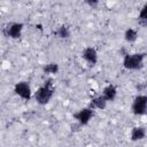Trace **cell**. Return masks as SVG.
Wrapping results in <instances>:
<instances>
[{
	"label": "cell",
	"instance_id": "obj_1",
	"mask_svg": "<svg viewBox=\"0 0 147 147\" xmlns=\"http://www.w3.org/2000/svg\"><path fill=\"white\" fill-rule=\"evenodd\" d=\"M54 90L52 87V80L45 82V85L40 86L36 92H34V99L39 105H46L51 101L53 96Z\"/></svg>",
	"mask_w": 147,
	"mask_h": 147
},
{
	"label": "cell",
	"instance_id": "obj_2",
	"mask_svg": "<svg viewBox=\"0 0 147 147\" xmlns=\"http://www.w3.org/2000/svg\"><path fill=\"white\" fill-rule=\"evenodd\" d=\"M144 59H145V54H142V53L126 54L123 59V65L125 69L137 70V69H140L142 67Z\"/></svg>",
	"mask_w": 147,
	"mask_h": 147
},
{
	"label": "cell",
	"instance_id": "obj_3",
	"mask_svg": "<svg viewBox=\"0 0 147 147\" xmlns=\"http://www.w3.org/2000/svg\"><path fill=\"white\" fill-rule=\"evenodd\" d=\"M147 110V95H138L132 102V113L134 115H142Z\"/></svg>",
	"mask_w": 147,
	"mask_h": 147
},
{
	"label": "cell",
	"instance_id": "obj_4",
	"mask_svg": "<svg viewBox=\"0 0 147 147\" xmlns=\"http://www.w3.org/2000/svg\"><path fill=\"white\" fill-rule=\"evenodd\" d=\"M14 92L24 100H30V98H31V88H30L29 83H26V82L16 83L14 86Z\"/></svg>",
	"mask_w": 147,
	"mask_h": 147
},
{
	"label": "cell",
	"instance_id": "obj_5",
	"mask_svg": "<svg viewBox=\"0 0 147 147\" xmlns=\"http://www.w3.org/2000/svg\"><path fill=\"white\" fill-rule=\"evenodd\" d=\"M93 115H94V113H93L92 108H83L79 111H77L74 115V117L77 121V123H79L80 125H86L91 121Z\"/></svg>",
	"mask_w": 147,
	"mask_h": 147
},
{
	"label": "cell",
	"instance_id": "obj_6",
	"mask_svg": "<svg viewBox=\"0 0 147 147\" xmlns=\"http://www.w3.org/2000/svg\"><path fill=\"white\" fill-rule=\"evenodd\" d=\"M82 57L90 65H94L98 62V53H96L95 48H93V47H86L82 53Z\"/></svg>",
	"mask_w": 147,
	"mask_h": 147
},
{
	"label": "cell",
	"instance_id": "obj_7",
	"mask_svg": "<svg viewBox=\"0 0 147 147\" xmlns=\"http://www.w3.org/2000/svg\"><path fill=\"white\" fill-rule=\"evenodd\" d=\"M22 30H23V24L22 23H18V22H15V23H11L7 26L6 31H7V36L13 38V39H17L21 37L22 34Z\"/></svg>",
	"mask_w": 147,
	"mask_h": 147
},
{
	"label": "cell",
	"instance_id": "obj_8",
	"mask_svg": "<svg viewBox=\"0 0 147 147\" xmlns=\"http://www.w3.org/2000/svg\"><path fill=\"white\" fill-rule=\"evenodd\" d=\"M116 94H117V90L114 85H107L102 91V96L107 100V102L113 101L116 98Z\"/></svg>",
	"mask_w": 147,
	"mask_h": 147
},
{
	"label": "cell",
	"instance_id": "obj_9",
	"mask_svg": "<svg viewBox=\"0 0 147 147\" xmlns=\"http://www.w3.org/2000/svg\"><path fill=\"white\" fill-rule=\"evenodd\" d=\"M107 106V100L102 96V95H99V96H95L91 100V103H90V108L94 109V108H98V109H105Z\"/></svg>",
	"mask_w": 147,
	"mask_h": 147
},
{
	"label": "cell",
	"instance_id": "obj_10",
	"mask_svg": "<svg viewBox=\"0 0 147 147\" xmlns=\"http://www.w3.org/2000/svg\"><path fill=\"white\" fill-rule=\"evenodd\" d=\"M145 136H146V130L142 126H136L131 131V140L132 141L141 140L145 138Z\"/></svg>",
	"mask_w": 147,
	"mask_h": 147
},
{
	"label": "cell",
	"instance_id": "obj_11",
	"mask_svg": "<svg viewBox=\"0 0 147 147\" xmlns=\"http://www.w3.org/2000/svg\"><path fill=\"white\" fill-rule=\"evenodd\" d=\"M138 38V31L136 29H132V28H129L125 33H124V39L127 41V42H133L136 41Z\"/></svg>",
	"mask_w": 147,
	"mask_h": 147
},
{
	"label": "cell",
	"instance_id": "obj_12",
	"mask_svg": "<svg viewBox=\"0 0 147 147\" xmlns=\"http://www.w3.org/2000/svg\"><path fill=\"white\" fill-rule=\"evenodd\" d=\"M42 71H44V74H46V75H53V74H56V72L59 71V64H57V63H54V62H52V63H47L46 65H44Z\"/></svg>",
	"mask_w": 147,
	"mask_h": 147
},
{
	"label": "cell",
	"instance_id": "obj_13",
	"mask_svg": "<svg viewBox=\"0 0 147 147\" xmlns=\"http://www.w3.org/2000/svg\"><path fill=\"white\" fill-rule=\"evenodd\" d=\"M56 36H57L59 38L65 39V38H68V37L70 36V31H69V29H68L65 25H61V26L56 30Z\"/></svg>",
	"mask_w": 147,
	"mask_h": 147
},
{
	"label": "cell",
	"instance_id": "obj_14",
	"mask_svg": "<svg viewBox=\"0 0 147 147\" xmlns=\"http://www.w3.org/2000/svg\"><path fill=\"white\" fill-rule=\"evenodd\" d=\"M138 20H139L140 24H142V25H146L147 24V3H145L144 7L140 9Z\"/></svg>",
	"mask_w": 147,
	"mask_h": 147
},
{
	"label": "cell",
	"instance_id": "obj_15",
	"mask_svg": "<svg viewBox=\"0 0 147 147\" xmlns=\"http://www.w3.org/2000/svg\"><path fill=\"white\" fill-rule=\"evenodd\" d=\"M87 3L90 6H95V5H98V1H87Z\"/></svg>",
	"mask_w": 147,
	"mask_h": 147
}]
</instances>
